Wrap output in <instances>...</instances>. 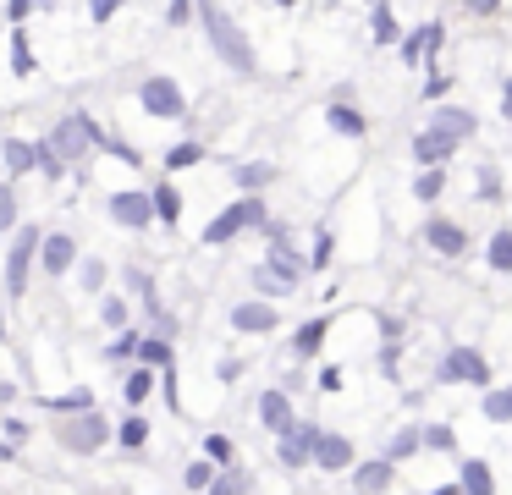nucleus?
Returning a JSON list of instances; mask_svg holds the SVG:
<instances>
[{
	"label": "nucleus",
	"mask_w": 512,
	"mask_h": 495,
	"mask_svg": "<svg viewBox=\"0 0 512 495\" xmlns=\"http://www.w3.org/2000/svg\"><path fill=\"white\" fill-rule=\"evenodd\" d=\"M199 22H204V33H210L215 55H221V61L232 66L237 77H254V72H259V55H254V44H248V33L237 28V22L226 17L215 0H199Z\"/></svg>",
	"instance_id": "f257e3e1"
},
{
	"label": "nucleus",
	"mask_w": 512,
	"mask_h": 495,
	"mask_svg": "<svg viewBox=\"0 0 512 495\" xmlns=\"http://www.w3.org/2000/svg\"><path fill=\"white\" fill-rule=\"evenodd\" d=\"M265 220H270V215H265V198H259V193H243L237 204H226L221 215L204 226V242H210V248H221V242H237L243 231L265 226Z\"/></svg>",
	"instance_id": "f03ea898"
},
{
	"label": "nucleus",
	"mask_w": 512,
	"mask_h": 495,
	"mask_svg": "<svg viewBox=\"0 0 512 495\" xmlns=\"http://www.w3.org/2000/svg\"><path fill=\"white\" fill-rule=\"evenodd\" d=\"M50 149H56L61 154V160H67V165H78L83 160V154H94V149H105V132L100 127H94V121L89 116H67V121H56V132H50Z\"/></svg>",
	"instance_id": "7ed1b4c3"
},
{
	"label": "nucleus",
	"mask_w": 512,
	"mask_h": 495,
	"mask_svg": "<svg viewBox=\"0 0 512 495\" xmlns=\"http://www.w3.org/2000/svg\"><path fill=\"white\" fill-rule=\"evenodd\" d=\"M435 385H479L485 391L490 385V363L479 347H452L441 358V369H435Z\"/></svg>",
	"instance_id": "20e7f679"
},
{
	"label": "nucleus",
	"mask_w": 512,
	"mask_h": 495,
	"mask_svg": "<svg viewBox=\"0 0 512 495\" xmlns=\"http://www.w3.org/2000/svg\"><path fill=\"white\" fill-rule=\"evenodd\" d=\"M39 242H45V231H34V226H23V231H17L12 259H6V292H12V297H23V292H28V270H34Z\"/></svg>",
	"instance_id": "39448f33"
},
{
	"label": "nucleus",
	"mask_w": 512,
	"mask_h": 495,
	"mask_svg": "<svg viewBox=\"0 0 512 495\" xmlns=\"http://www.w3.org/2000/svg\"><path fill=\"white\" fill-rule=\"evenodd\" d=\"M61 440H67V446L78 451V457H89V451H100L105 440H111V424H105V418L94 413V407H83L78 418H67V424H61Z\"/></svg>",
	"instance_id": "423d86ee"
},
{
	"label": "nucleus",
	"mask_w": 512,
	"mask_h": 495,
	"mask_svg": "<svg viewBox=\"0 0 512 495\" xmlns=\"http://www.w3.org/2000/svg\"><path fill=\"white\" fill-rule=\"evenodd\" d=\"M441 50H446V28H441V22H424V28H413V33H402V39H397L402 66H430Z\"/></svg>",
	"instance_id": "0eeeda50"
},
{
	"label": "nucleus",
	"mask_w": 512,
	"mask_h": 495,
	"mask_svg": "<svg viewBox=\"0 0 512 495\" xmlns=\"http://www.w3.org/2000/svg\"><path fill=\"white\" fill-rule=\"evenodd\" d=\"M298 286H303V264L265 259V264L254 270V292H259V297H276V303H281V297H292Z\"/></svg>",
	"instance_id": "6e6552de"
},
{
	"label": "nucleus",
	"mask_w": 512,
	"mask_h": 495,
	"mask_svg": "<svg viewBox=\"0 0 512 495\" xmlns=\"http://www.w3.org/2000/svg\"><path fill=\"white\" fill-rule=\"evenodd\" d=\"M138 105L149 110V116H182V110H188V94H182V83L177 77H149L144 88H138Z\"/></svg>",
	"instance_id": "1a4fd4ad"
},
{
	"label": "nucleus",
	"mask_w": 512,
	"mask_h": 495,
	"mask_svg": "<svg viewBox=\"0 0 512 495\" xmlns=\"http://www.w3.org/2000/svg\"><path fill=\"white\" fill-rule=\"evenodd\" d=\"M457 149H463V143H457L452 132H441V127L413 132V143H408L413 165H452V160H457Z\"/></svg>",
	"instance_id": "9d476101"
},
{
	"label": "nucleus",
	"mask_w": 512,
	"mask_h": 495,
	"mask_svg": "<svg viewBox=\"0 0 512 495\" xmlns=\"http://www.w3.org/2000/svg\"><path fill=\"white\" fill-rule=\"evenodd\" d=\"M111 220L116 226H127V231H149L155 226V193H116L111 198Z\"/></svg>",
	"instance_id": "9b49d317"
},
{
	"label": "nucleus",
	"mask_w": 512,
	"mask_h": 495,
	"mask_svg": "<svg viewBox=\"0 0 512 495\" xmlns=\"http://www.w3.org/2000/svg\"><path fill=\"white\" fill-rule=\"evenodd\" d=\"M314 435H320V424H298V429H287V435H276L281 468H287V473L309 468V462H314Z\"/></svg>",
	"instance_id": "f8f14e48"
},
{
	"label": "nucleus",
	"mask_w": 512,
	"mask_h": 495,
	"mask_svg": "<svg viewBox=\"0 0 512 495\" xmlns=\"http://www.w3.org/2000/svg\"><path fill=\"white\" fill-rule=\"evenodd\" d=\"M259 424L270 429V435H287V429H298V413H292V391L287 385H270L265 396H259Z\"/></svg>",
	"instance_id": "ddd939ff"
},
{
	"label": "nucleus",
	"mask_w": 512,
	"mask_h": 495,
	"mask_svg": "<svg viewBox=\"0 0 512 495\" xmlns=\"http://www.w3.org/2000/svg\"><path fill=\"white\" fill-rule=\"evenodd\" d=\"M424 242H430L441 259H463V253H468V231L457 226V220H446V215H430V220H424Z\"/></svg>",
	"instance_id": "4468645a"
},
{
	"label": "nucleus",
	"mask_w": 512,
	"mask_h": 495,
	"mask_svg": "<svg viewBox=\"0 0 512 495\" xmlns=\"http://www.w3.org/2000/svg\"><path fill=\"white\" fill-rule=\"evenodd\" d=\"M281 314L270 297H254V303H237L232 308V330H243V336H265V330H276Z\"/></svg>",
	"instance_id": "2eb2a0df"
},
{
	"label": "nucleus",
	"mask_w": 512,
	"mask_h": 495,
	"mask_svg": "<svg viewBox=\"0 0 512 495\" xmlns=\"http://www.w3.org/2000/svg\"><path fill=\"white\" fill-rule=\"evenodd\" d=\"M347 479H353V490H391V484H397V462L380 451V457L353 462V468H347Z\"/></svg>",
	"instance_id": "dca6fc26"
},
{
	"label": "nucleus",
	"mask_w": 512,
	"mask_h": 495,
	"mask_svg": "<svg viewBox=\"0 0 512 495\" xmlns=\"http://www.w3.org/2000/svg\"><path fill=\"white\" fill-rule=\"evenodd\" d=\"M353 457H358V451H353V440H347V435H331V429L314 435V462H320L325 473H347V468H353Z\"/></svg>",
	"instance_id": "f3484780"
},
{
	"label": "nucleus",
	"mask_w": 512,
	"mask_h": 495,
	"mask_svg": "<svg viewBox=\"0 0 512 495\" xmlns=\"http://www.w3.org/2000/svg\"><path fill=\"white\" fill-rule=\"evenodd\" d=\"M325 121H331L336 138H353V143L369 138V116L358 105H347V99H331V105H325Z\"/></svg>",
	"instance_id": "a211bd4d"
},
{
	"label": "nucleus",
	"mask_w": 512,
	"mask_h": 495,
	"mask_svg": "<svg viewBox=\"0 0 512 495\" xmlns=\"http://www.w3.org/2000/svg\"><path fill=\"white\" fill-rule=\"evenodd\" d=\"M331 325H336L331 314H314V319H303V325L292 330V358H303V363H309L314 352L325 347V336H331Z\"/></svg>",
	"instance_id": "6ab92c4d"
},
{
	"label": "nucleus",
	"mask_w": 512,
	"mask_h": 495,
	"mask_svg": "<svg viewBox=\"0 0 512 495\" xmlns=\"http://www.w3.org/2000/svg\"><path fill=\"white\" fill-rule=\"evenodd\" d=\"M430 127H441V132H452L457 143H468V138H479V116L474 110H463V105H435V116H430Z\"/></svg>",
	"instance_id": "aec40b11"
},
{
	"label": "nucleus",
	"mask_w": 512,
	"mask_h": 495,
	"mask_svg": "<svg viewBox=\"0 0 512 495\" xmlns=\"http://www.w3.org/2000/svg\"><path fill=\"white\" fill-rule=\"evenodd\" d=\"M0 154H6V165H12L17 176L23 171H39L45 165V154H50V143H28V138H6L0 143Z\"/></svg>",
	"instance_id": "412c9836"
},
{
	"label": "nucleus",
	"mask_w": 512,
	"mask_h": 495,
	"mask_svg": "<svg viewBox=\"0 0 512 495\" xmlns=\"http://www.w3.org/2000/svg\"><path fill=\"white\" fill-rule=\"evenodd\" d=\"M39 259H45V270H50V275H67V270H72V259H78V242L61 237V231H50V237L39 242Z\"/></svg>",
	"instance_id": "4be33fe9"
},
{
	"label": "nucleus",
	"mask_w": 512,
	"mask_h": 495,
	"mask_svg": "<svg viewBox=\"0 0 512 495\" xmlns=\"http://www.w3.org/2000/svg\"><path fill=\"white\" fill-rule=\"evenodd\" d=\"M457 490H463V495H490V490H496L490 462L485 457H463V468H457Z\"/></svg>",
	"instance_id": "5701e85b"
},
{
	"label": "nucleus",
	"mask_w": 512,
	"mask_h": 495,
	"mask_svg": "<svg viewBox=\"0 0 512 495\" xmlns=\"http://www.w3.org/2000/svg\"><path fill=\"white\" fill-rule=\"evenodd\" d=\"M446 182H452V165H419V176H413V198H419V204H435V198L446 193Z\"/></svg>",
	"instance_id": "b1692460"
},
{
	"label": "nucleus",
	"mask_w": 512,
	"mask_h": 495,
	"mask_svg": "<svg viewBox=\"0 0 512 495\" xmlns=\"http://www.w3.org/2000/svg\"><path fill=\"white\" fill-rule=\"evenodd\" d=\"M232 182L243 187V193H265V187L276 182V165H270V160H243L232 171Z\"/></svg>",
	"instance_id": "393cba45"
},
{
	"label": "nucleus",
	"mask_w": 512,
	"mask_h": 495,
	"mask_svg": "<svg viewBox=\"0 0 512 495\" xmlns=\"http://www.w3.org/2000/svg\"><path fill=\"white\" fill-rule=\"evenodd\" d=\"M419 451H424V429H413V424H402L397 435L386 440V457L397 462V468H402L408 457H419Z\"/></svg>",
	"instance_id": "a878e982"
},
{
	"label": "nucleus",
	"mask_w": 512,
	"mask_h": 495,
	"mask_svg": "<svg viewBox=\"0 0 512 495\" xmlns=\"http://www.w3.org/2000/svg\"><path fill=\"white\" fill-rule=\"evenodd\" d=\"M479 413H485L490 424H512V385H485V402H479Z\"/></svg>",
	"instance_id": "bb28decb"
},
{
	"label": "nucleus",
	"mask_w": 512,
	"mask_h": 495,
	"mask_svg": "<svg viewBox=\"0 0 512 495\" xmlns=\"http://www.w3.org/2000/svg\"><path fill=\"white\" fill-rule=\"evenodd\" d=\"M485 264H490L496 275H512V226H501L496 237L485 242Z\"/></svg>",
	"instance_id": "cd10ccee"
},
{
	"label": "nucleus",
	"mask_w": 512,
	"mask_h": 495,
	"mask_svg": "<svg viewBox=\"0 0 512 495\" xmlns=\"http://www.w3.org/2000/svg\"><path fill=\"white\" fill-rule=\"evenodd\" d=\"M369 33H375V44H397V39H402L397 11H391V6H375V11H369Z\"/></svg>",
	"instance_id": "c85d7f7f"
},
{
	"label": "nucleus",
	"mask_w": 512,
	"mask_h": 495,
	"mask_svg": "<svg viewBox=\"0 0 512 495\" xmlns=\"http://www.w3.org/2000/svg\"><path fill=\"white\" fill-rule=\"evenodd\" d=\"M215 468H221V462L204 451L199 462H188V468H182V484H188V490H215Z\"/></svg>",
	"instance_id": "c756f323"
},
{
	"label": "nucleus",
	"mask_w": 512,
	"mask_h": 495,
	"mask_svg": "<svg viewBox=\"0 0 512 495\" xmlns=\"http://www.w3.org/2000/svg\"><path fill=\"white\" fill-rule=\"evenodd\" d=\"M331 259H336V231L320 226L314 242H309V270H331Z\"/></svg>",
	"instance_id": "7c9ffc66"
},
{
	"label": "nucleus",
	"mask_w": 512,
	"mask_h": 495,
	"mask_svg": "<svg viewBox=\"0 0 512 495\" xmlns=\"http://www.w3.org/2000/svg\"><path fill=\"white\" fill-rule=\"evenodd\" d=\"M149 193H155V215L166 220V226H177L182 220V193L171 182H160V187H149Z\"/></svg>",
	"instance_id": "2f4dec72"
},
{
	"label": "nucleus",
	"mask_w": 512,
	"mask_h": 495,
	"mask_svg": "<svg viewBox=\"0 0 512 495\" xmlns=\"http://www.w3.org/2000/svg\"><path fill=\"white\" fill-rule=\"evenodd\" d=\"M138 363H155V369H171V336H144L138 341Z\"/></svg>",
	"instance_id": "473e14b6"
},
{
	"label": "nucleus",
	"mask_w": 512,
	"mask_h": 495,
	"mask_svg": "<svg viewBox=\"0 0 512 495\" xmlns=\"http://www.w3.org/2000/svg\"><path fill=\"white\" fill-rule=\"evenodd\" d=\"M149 391H155V363H138L133 374H127V402H149Z\"/></svg>",
	"instance_id": "72a5a7b5"
},
{
	"label": "nucleus",
	"mask_w": 512,
	"mask_h": 495,
	"mask_svg": "<svg viewBox=\"0 0 512 495\" xmlns=\"http://www.w3.org/2000/svg\"><path fill=\"white\" fill-rule=\"evenodd\" d=\"M474 198H479V204H496V198H501V171H496V165H479Z\"/></svg>",
	"instance_id": "f704fd0d"
},
{
	"label": "nucleus",
	"mask_w": 512,
	"mask_h": 495,
	"mask_svg": "<svg viewBox=\"0 0 512 495\" xmlns=\"http://www.w3.org/2000/svg\"><path fill=\"white\" fill-rule=\"evenodd\" d=\"M116 440H122L127 451H138V446L149 440V424H144L138 413H127V418H122V429H116Z\"/></svg>",
	"instance_id": "c9c22d12"
},
{
	"label": "nucleus",
	"mask_w": 512,
	"mask_h": 495,
	"mask_svg": "<svg viewBox=\"0 0 512 495\" xmlns=\"http://www.w3.org/2000/svg\"><path fill=\"white\" fill-rule=\"evenodd\" d=\"M204 160V143H193V138H182L177 149L166 154V171H182V165H199Z\"/></svg>",
	"instance_id": "e433bc0d"
},
{
	"label": "nucleus",
	"mask_w": 512,
	"mask_h": 495,
	"mask_svg": "<svg viewBox=\"0 0 512 495\" xmlns=\"http://www.w3.org/2000/svg\"><path fill=\"white\" fill-rule=\"evenodd\" d=\"M424 451H457V429L452 424H424Z\"/></svg>",
	"instance_id": "4c0bfd02"
},
{
	"label": "nucleus",
	"mask_w": 512,
	"mask_h": 495,
	"mask_svg": "<svg viewBox=\"0 0 512 495\" xmlns=\"http://www.w3.org/2000/svg\"><path fill=\"white\" fill-rule=\"evenodd\" d=\"M397 363H402V336H386V347H380V374H386V380H397Z\"/></svg>",
	"instance_id": "58836bf2"
},
{
	"label": "nucleus",
	"mask_w": 512,
	"mask_h": 495,
	"mask_svg": "<svg viewBox=\"0 0 512 495\" xmlns=\"http://www.w3.org/2000/svg\"><path fill=\"white\" fill-rule=\"evenodd\" d=\"M248 484H254V479H248V473H237V468H226V473H215V495H243V490H248Z\"/></svg>",
	"instance_id": "ea45409f"
},
{
	"label": "nucleus",
	"mask_w": 512,
	"mask_h": 495,
	"mask_svg": "<svg viewBox=\"0 0 512 495\" xmlns=\"http://www.w3.org/2000/svg\"><path fill=\"white\" fill-rule=\"evenodd\" d=\"M193 17H199V0H171V11H166L171 28H188Z\"/></svg>",
	"instance_id": "a19ab883"
},
{
	"label": "nucleus",
	"mask_w": 512,
	"mask_h": 495,
	"mask_svg": "<svg viewBox=\"0 0 512 495\" xmlns=\"http://www.w3.org/2000/svg\"><path fill=\"white\" fill-rule=\"evenodd\" d=\"M12 72H17V77H28V72H34V50H28V39H23V33H17V44H12Z\"/></svg>",
	"instance_id": "79ce46f5"
},
{
	"label": "nucleus",
	"mask_w": 512,
	"mask_h": 495,
	"mask_svg": "<svg viewBox=\"0 0 512 495\" xmlns=\"http://www.w3.org/2000/svg\"><path fill=\"white\" fill-rule=\"evenodd\" d=\"M204 451H210V457L221 462V468H232V457H237V446H232L226 435H210V440H204Z\"/></svg>",
	"instance_id": "37998d69"
},
{
	"label": "nucleus",
	"mask_w": 512,
	"mask_h": 495,
	"mask_svg": "<svg viewBox=\"0 0 512 495\" xmlns=\"http://www.w3.org/2000/svg\"><path fill=\"white\" fill-rule=\"evenodd\" d=\"M12 226H17V193L0 182V231H12Z\"/></svg>",
	"instance_id": "c03bdc74"
},
{
	"label": "nucleus",
	"mask_w": 512,
	"mask_h": 495,
	"mask_svg": "<svg viewBox=\"0 0 512 495\" xmlns=\"http://www.w3.org/2000/svg\"><path fill=\"white\" fill-rule=\"evenodd\" d=\"M78 275H83V281H78L83 292H100V286H105V264H100V259H83Z\"/></svg>",
	"instance_id": "a18cd8bd"
},
{
	"label": "nucleus",
	"mask_w": 512,
	"mask_h": 495,
	"mask_svg": "<svg viewBox=\"0 0 512 495\" xmlns=\"http://www.w3.org/2000/svg\"><path fill=\"white\" fill-rule=\"evenodd\" d=\"M138 341H144V336H133V330H122V336L111 341V358H116V363H122V358H138Z\"/></svg>",
	"instance_id": "49530a36"
},
{
	"label": "nucleus",
	"mask_w": 512,
	"mask_h": 495,
	"mask_svg": "<svg viewBox=\"0 0 512 495\" xmlns=\"http://www.w3.org/2000/svg\"><path fill=\"white\" fill-rule=\"evenodd\" d=\"M446 94H452V77H446V72L424 77V99H446Z\"/></svg>",
	"instance_id": "de8ad7c7"
},
{
	"label": "nucleus",
	"mask_w": 512,
	"mask_h": 495,
	"mask_svg": "<svg viewBox=\"0 0 512 495\" xmlns=\"http://www.w3.org/2000/svg\"><path fill=\"white\" fill-rule=\"evenodd\" d=\"M105 325L127 330V303H122V297H105Z\"/></svg>",
	"instance_id": "09e8293b"
},
{
	"label": "nucleus",
	"mask_w": 512,
	"mask_h": 495,
	"mask_svg": "<svg viewBox=\"0 0 512 495\" xmlns=\"http://www.w3.org/2000/svg\"><path fill=\"white\" fill-rule=\"evenodd\" d=\"M50 407H61V413H83V407H94V396L89 391H72V396H61V402H50Z\"/></svg>",
	"instance_id": "8fccbe9b"
},
{
	"label": "nucleus",
	"mask_w": 512,
	"mask_h": 495,
	"mask_svg": "<svg viewBox=\"0 0 512 495\" xmlns=\"http://www.w3.org/2000/svg\"><path fill=\"white\" fill-rule=\"evenodd\" d=\"M468 17H501V0H463Z\"/></svg>",
	"instance_id": "3c124183"
},
{
	"label": "nucleus",
	"mask_w": 512,
	"mask_h": 495,
	"mask_svg": "<svg viewBox=\"0 0 512 495\" xmlns=\"http://www.w3.org/2000/svg\"><path fill=\"white\" fill-rule=\"evenodd\" d=\"M116 11H122V0H89V17L94 22H111Z\"/></svg>",
	"instance_id": "603ef678"
},
{
	"label": "nucleus",
	"mask_w": 512,
	"mask_h": 495,
	"mask_svg": "<svg viewBox=\"0 0 512 495\" xmlns=\"http://www.w3.org/2000/svg\"><path fill=\"white\" fill-rule=\"evenodd\" d=\"M320 391H342V369H320Z\"/></svg>",
	"instance_id": "864d4df0"
},
{
	"label": "nucleus",
	"mask_w": 512,
	"mask_h": 495,
	"mask_svg": "<svg viewBox=\"0 0 512 495\" xmlns=\"http://www.w3.org/2000/svg\"><path fill=\"white\" fill-rule=\"evenodd\" d=\"M215 374H221V380H226V385H232V380H237V374H243V363H237V358H221V369H215Z\"/></svg>",
	"instance_id": "5fc2aeb1"
},
{
	"label": "nucleus",
	"mask_w": 512,
	"mask_h": 495,
	"mask_svg": "<svg viewBox=\"0 0 512 495\" xmlns=\"http://www.w3.org/2000/svg\"><path fill=\"white\" fill-rule=\"evenodd\" d=\"M501 116L512 121V77H507V83H501Z\"/></svg>",
	"instance_id": "6e6d98bb"
},
{
	"label": "nucleus",
	"mask_w": 512,
	"mask_h": 495,
	"mask_svg": "<svg viewBox=\"0 0 512 495\" xmlns=\"http://www.w3.org/2000/svg\"><path fill=\"white\" fill-rule=\"evenodd\" d=\"M28 6H34V0H12V22H23V17H28Z\"/></svg>",
	"instance_id": "4d7b16f0"
},
{
	"label": "nucleus",
	"mask_w": 512,
	"mask_h": 495,
	"mask_svg": "<svg viewBox=\"0 0 512 495\" xmlns=\"http://www.w3.org/2000/svg\"><path fill=\"white\" fill-rule=\"evenodd\" d=\"M276 6H292V0H276Z\"/></svg>",
	"instance_id": "13d9d810"
}]
</instances>
